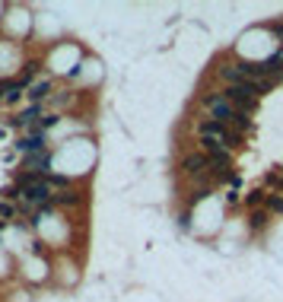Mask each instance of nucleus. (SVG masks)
<instances>
[{
  "label": "nucleus",
  "mask_w": 283,
  "mask_h": 302,
  "mask_svg": "<svg viewBox=\"0 0 283 302\" xmlns=\"http://www.w3.org/2000/svg\"><path fill=\"white\" fill-rule=\"evenodd\" d=\"M223 95H226V99L235 105V112H249V115L258 108V99H261L258 89H255V83H249V80H245L242 86H226V89H223Z\"/></svg>",
  "instance_id": "obj_1"
},
{
  "label": "nucleus",
  "mask_w": 283,
  "mask_h": 302,
  "mask_svg": "<svg viewBox=\"0 0 283 302\" xmlns=\"http://www.w3.org/2000/svg\"><path fill=\"white\" fill-rule=\"evenodd\" d=\"M200 105L210 112V118L223 121V124H229L232 115H235V105H232L223 92H207V95H200Z\"/></svg>",
  "instance_id": "obj_2"
},
{
  "label": "nucleus",
  "mask_w": 283,
  "mask_h": 302,
  "mask_svg": "<svg viewBox=\"0 0 283 302\" xmlns=\"http://www.w3.org/2000/svg\"><path fill=\"white\" fill-rule=\"evenodd\" d=\"M13 147H16V153H22V156L45 153V134H42V130H32V134H19Z\"/></svg>",
  "instance_id": "obj_3"
},
{
  "label": "nucleus",
  "mask_w": 283,
  "mask_h": 302,
  "mask_svg": "<svg viewBox=\"0 0 283 302\" xmlns=\"http://www.w3.org/2000/svg\"><path fill=\"white\" fill-rule=\"evenodd\" d=\"M207 169H210V162H207V156L200 153V150H194V153H185V159H182V172H185V175L197 178V175H204Z\"/></svg>",
  "instance_id": "obj_4"
},
{
  "label": "nucleus",
  "mask_w": 283,
  "mask_h": 302,
  "mask_svg": "<svg viewBox=\"0 0 283 302\" xmlns=\"http://www.w3.org/2000/svg\"><path fill=\"white\" fill-rule=\"evenodd\" d=\"M35 118H42V105H32L29 102L19 115L10 118V127H29V130H35V127H39V121H35Z\"/></svg>",
  "instance_id": "obj_5"
},
{
  "label": "nucleus",
  "mask_w": 283,
  "mask_h": 302,
  "mask_svg": "<svg viewBox=\"0 0 283 302\" xmlns=\"http://www.w3.org/2000/svg\"><path fill=\"white\" fill-rule=\"evenodd\" d=\"M226 127H229V124H223V121H217V118H204V121L197 124L200 137H220V140H223V134H226Z\"/></svg>",
  "instance_id": "obj_6"
},
{
  "label": "nucleus",
  "mask_w": 283,
  "mask_h": 302,
  "mask_svg": "<svg viewBox=\"0 0 283 302\" xmlns=\"http://www.w3.org/2000/svg\"><path fill=\"white\" fill-rule=\"evenodd\" d=\"M261 64H264V74L274 80V83H277V80H283V51H274L267 60H261Z\"/></svg>",
  "instance_id": "obj_7"
},
{
  "label": "nucleus",
  "mask_w": 283,
  "mask_h": 302,
  "mask_svg": "<svg viewBox=\"0 0 283 302\" xmlns=\"http://www.w3.org/2000/svg\"><path fill=\"white\" fill-rule=\"evenodd\" d=\"M26 95H29V102H32V105H42V99H48V95H51V80H39V83H32V86L26 89Z\"/></svg>",
  "instance_id": "obj_8"
},
{
  "label": "nucleus",
  "mask_w": 283,
  "mask_h": 302,
  "mask_svg": "<svg viewBox=\"0 0 283 302\" xmlns=\"http://www.w3.org/2000/svg\"><path fill=\"white\" fill-rule=\"evenodd\" d=\"M207 162H210V169H217V172H229V169H232V153L220 150L214 156H207Z\"/></svg>",
  "instance_id": "obj_9"
},
{
  "label": "nucleus",
  "mask_w": 283,
  "mask_h": 302,
  "mask_svg": "<svg viewBox=\"0 0 283 302\" xmlns=\"http://www.w3.org/2000/svg\"><path fill=\"white\" fill-rule=\"evenodd\" d=\"M229 127H232V130H239V134L245 137V134H249V130L255 127V121H252V115H249V112H235V115H232V121H229Z\"/></svg>",
  "instance_id": "obj_10"
},
{
  "label": "nucleus",
  "mask_w": 283,
  "mask_h": 302,
  "mask_svg": "<svg viewBox=\"0 0 283 302\" xmlns=\"http://www.w3.org/2000/svg\"><path fill=\"white\" fill-rule=\"evenodd\" d=\"M217 74H220V80H226V86H242V83H245V77L239 74V67H235V64L220 67Z\"/></svg>",
  "instance_id": "obj_11"
},
{
  "label": "nucleus",
  "mask_w": 283,
  "mask_h": 302,
  "mask_svg": "<svg viewBox=\"0 0 283 302\" xmlns=\"http://www.w3.org/2000/svg\"><path fill=\"white\" fill-rule=\"evenodd\" d=\"M264 200H267V191H264V188H252L249 194L242 197V204H245L249 210H261V204H264Z\"/></svg>",
  "instance_id": "obj_12"
},
{
  "label": "nucleus",
  "mask_w": 283,
  "mask_h": 302,
  "mask_svg": "<svg viewBox=\"0 0 283 302\" xmlns=\"http://www.w3.org/2000/svg\"><path fill=\"white\" fill-rule=\"evenodd\" d=\"M270 223V213L261 207V210H249V226H252V232H261V229Z\"/></svg>",
  "instance_id": "obj_13"
},
{
  "label": "nucleus",
  "mask_w": 283,
  "mask_h": 302,
  "mask_svg": "<svg viewBox=\"0 0 283 302\" xmlns=\"http://www.w3.org/2000/svg\"><path fill=\"white\" fill-rule=\"evenodd\" d=\"M223 147H226V150H242L245 147V137L239 134V130L226 127V134H223Z\"/></svg>",
  "instance_id": "obj_14"
},
{
  "label": "nucleus",
  "mask_w": 283,
  "mask_h": 302,
  "mask_svg": "<svg viewBox=\"0 0 283 302\" xmlns=\"http://www.w3.org/2000/svg\"><path fill=\"white\" fill-rule=\"evenodd\" d=\"M22 95H26V86H22L19 80H10V89H7V99H4V102H7V105H16Z\"/></svg>",
  "instance_id": "obj_15"
},
{
  "label": "nucleus",
  "mask_w": 283,
  "mask_h": 302,
  "mask_svg": "<svg viewBox=\"0 0 283 302\" xmlns=\"http://www.w3.org/2000/svg\"><path fill=\"white\" fill-rule=\"evenodd\" d=\"M35 74H39V60H29V64H26V67H22V74H19L16 80H19V83H22V86H26V89H29V86H32V77H35Z\"/></svg>",
  "instance_id": "obj_16"
},
{
  "label": "nucleus",
  "mask_w": 283,
  "mask_h": 302,
  "mask_svg": "<svg viewBox=\"0 0 283 302\" xmlns=\"http://www.w3.org/2000/svg\"><path fill=\"white\" fill-rule=\"evenodd\" d=\"M200 147H204V156H214V153H220V150H226L220 137H200Z\"/></svg>",
  "instance_id": "obj_17"
},
{
  "label": "nucleus",
  "mask_w": 283,
  "mask_h": 302,
  "mask_svg": "<svg viewBox=\"0 0 283 302\" xmlns=\"http://www.w3.org/2000/svg\"><path fill=\"white\" fill-rule=\"evenodd\" d=\"M264 210H267V213H283V194H280V191H277V194H267Z\"/></svg>",
  "instance_id": "obj_18"
},
{
  "label": "nucleus",
  "mask_w": 283,
  "mask_h": 302,
  "mask_svg": "<svg viewBox=\"0 0 283 302\" xmlns=\"http://www.w3.org/2000/svg\"><path fill=\"white\" fill-rule=\"evenodd\" d=\"M0 194H4V200H7V204H16V200H22V188L13 181V185H7L4 191H0Z\"/></svg>",
  "instance_id": "obj_19"
},
{
  "label": "nucleus",
  "mask_w": 283,
  "mask_h": 302,
  "mask_svg": "<svg viewBox=\"0 0 283 302\" xmlns=\"http://www.w3.org/2000/svg\"><path fill=\"white\" fill-rule=\"evenodd\" d=\"M48 188H51V191H54V188H61V191H64V188H70V178H67V175H54V172H51V175H48Z\"/></svg>",
  "instance_id": "obj_20"
},
{
  "label": "nucleus",
  "mask_w": 283,
  "mask_h": 302,
  "mask_svg": "<svg viewBox=\"0 0 283 302\" xmlns=\"http://www.w3.org/2000/svg\"><path fill=\"white\" fill-rule=\"evenodd\" d=\"M57 121H61V115H42V118H39V127H35V130H42V134H45V130L54 127Z\"/></svg>",
  "instance_id": "obj_21"
},
{
  "label": "nucleus",
  "mask_w": 283,
  "mask_h": 302,
  "mask_svg": "<svg viewBox=\"0 0 283 302\" xmlns=\"http://www.w3.org/2000/svg\"><path fill=\"white\" fill-rule=\"evenodd\" d=\"M16 216V204H7V200H0V220L4 223H10Z\"/></svg>",
  "instance_id": "obj_22"
},
{
  "label": "nucleus",
  "mask_w": 283,
  "mask_h": 302,
  "mask_svg": "<svg viewBox=\"0 0 283 302\" xmlns=\"http://www.w3.org/2000/svg\"><path fill=\"white\" fill-rule=\"evenodd\" d=\"M179 229H182V232H188V229H191V210H185V213L179 216Z\"/></svg>",
  "instance_id": "obj_23"
},
{
  "label": "nucleus",
  "mask_w": 283,
  "mask_h": 302,
  "mask_svg": "<svg viewBox=\"0 0 283 302\" xmlns=\"http://www.w3.org/2000/svg\"><path fill=\"white\" fill-rule=\"evenodd\" d=\"M280 178H283V172H280V169H274V172H267L264 185H267V188H270V185H280Z\"/></svg>",
  "instance_id": "obj_24"
},
{
  "label": "nucleus",
  "mask_w": 283,
  "mask_h": 302,
  "mask_svg": "<svg viewBox=\"0 0 283 302\" xmlns=\"http://www.w3.org/2000/svg\"><path fill=\"white\" fill-rule=\"evenodd\" d=\"M204 197H210V185H207V188H197V191H194V197H191V207H194L197 200H204Z\"/></svg>",
  "instance_id": "obj_25"
},
{
  "label": "nucleus",
  "mask_w": 283,
  "mask_h": 302,
  "mask_svg": "<svg viewBox=\"0 0 283 302\" xmlns=\"http://www.w3.org/2000/svg\"><path fill=\"white\" fill-rule=\"evenodd\" d=\"M77 194H57V204H77Z\"/></svg>",
  "instance_id": "obj_26"
},
{
  "label": "nucleus",
  "mask_w": 283,
  "mask_h": 302,
  "mask_svg": "<svg viewBox=\"0 0 283 302\" xmlns=\"http://www.w3.org/2000/svg\"><path fill=\"white\" fill-rule=\"evenodd\" d=\"M226 204L232 207V204H239V191H226Z\"/></svg>",
  "instance_id": "obj_27"
},
{
  "label": "nucleus",
  "mask_w": 283,
  "mask_h": 302,
  "mask_svg": "<svg viewBox=\"0 0 283 302\" xmlns=\"http://www.w3.org/2000/svg\"><path fill=\"white\" fill-rule=\"evenodd\" d=\"M7 89H10V80H0V102L7 99Z\"/></svg>",
  "instance_id": "obj_28"
},
{
  "label": "nucleus",
  "mask_w": 283,
  "mask_h": 302,
  "mask_svg": "<svg viewBox=\"0 0 283 302\" xmlns=\"http://www.w3.org/2000/svg\"><path fill=\"white\" fill-rule=\"evenodd\" d=\"M277 191H280V194H283V178H280V185H277Z\"/></svg>",
  "instance_id": "obj_29"
},
{
  "label": "nucleus",
  "mask_w": 283,
  "mask_h": 302,
  "mask_svg": "<svg viewBox=\"0 0 283 302\" xmlns=\"http://www.w3.org/2000/svg\"><path fill=\"white\" fill-rule=\"evenodd\" d=\"M0 229H7V223H4V220H0Z\"/></svg>",
  "instance_id": "obj_30"
},
{
  "label": "nucleus",
  "mask_w": 283,
  "mask_h": 302,
  "mask_svg": "<svg viewBox=\"0 0 283 302\" xmlns=\"http://www.w3.org/2000/svg\"><path fill=\"white\" fill-rule=\"evenodd\" d=\"M280 51H283V48H280Z\"/></svg>",
  "instance_id": "obj_31"
}]
</instances>
